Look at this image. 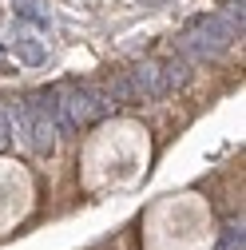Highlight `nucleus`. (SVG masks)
<instances>
[{
    "instance_id": "f257e3e1",
    "label": "nucleus",
    "mask_w": 246,
    "mask_h": 250,
    "mask_svg": "<svg viewBox=\"0 0 246 250\" xmlns=\"http://www.w3.org/2000/svg\"><path fill=\"white\" fill-rule=\"evenodd\" d=\"M60 91V127H83V123H96L111 111V96L96 87H80V83H68V87H56Z\"/></svg>"
},
{
    "instance_id": "423d86ee",
    "label": "nucleus",
    "mask_w": 246,
    "mask_h": 250,
    "mask_svg": "<svg viewBox=\"0 0 246 250\" xmlns=\"http://www.w3.org/2000/svg\"><path fill=\"white\" fill-rule=\"evenodd\" d=\"M242 242H246V230H242V223H230V227L223 230V242H219V250H242Z\"/></svg>"
},
{
    "instance_id": "20e7f679",
    "label": "nucleus",
    "mask_w": 246,
    "mask_h": 250,
    "mask_svg": "<svg viewBox=\"0 0 246 250\" xmlns=\"http://www.w3.org/2000/svg\"><path fill=\"white\" fill-rule=\"evenodd\" d=\"M16 16L28 20V24H36L40 32H48V28H52V16L40 12V4H32V0H20V4H16Z\"/></svg>"
},
{
    "instance_id": "0eeeda50",
    "label": "nucleus",
    "mask_w": 246,
    "mask_h": 250,
    "mask_svg": "<svg viewBox=\"0 0 246 250\" xmlns=\"http://www.w3.org/2000/svg\"><path fill=\"white\" fill-rule=\"evenodd\" d=\"M8 135H12V123H8V111L0 107V151H4V143H8Z\"/></svg>"
},
{
    "instance_id": "f03ea898",
    "label": "nucleus",
    "mask_w": 246,
    "mask_h": 250,
    "mask_svg": "<svg viewBox=\"0 0 246 250\" xmlns=\"http://www.w3.org/2000/svg\"><path fill=\"white\" fill-rule=\"evenodd\" d=\"M238 20L234 16H210V20H199L187 36H183V48L191 56H219L230 48V40L238 36Z\"/></svg>"
},
{
    "instance_id": "39448f33",
    "label": "nucleus",
    "mask_w": 246,
    "mask_h": 250,
    "mask_svg": "<svg viewBox=\"0 0 246 250\" xmlns=\"http://www.w3.org/2000/svg\"><path fill=\"white\" fill-rule=\"evenodd\" d=\"M16 56L24 60V64L40 68L44 60H48V48H44V44H36V40H16Z\"/></svg>"
},
{
    "instance_id": "7ed1b4c3",
    "label": "nucleus",
    "mask_w": 246,
    "mask_h": 250,
    "mask_svg": "<svg viewBox=\"0 0 246 250\" xmlns=\"http://www.w3.org/2000/svg\"><path fill=\"white\" fill-rule=\"evenodd\" d=\"M8 119L16 123V131L28 139V147H32L36 155H52L56 151V123L48 115H40L28 100H12V107H4Z\"/></svg>"
}]
</instances>
